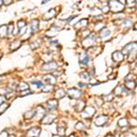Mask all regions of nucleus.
<instances>
[{
    "label": "nucleus",
    "mask_w": 137,
    "mask_h": 137,
    "mask_svg": "<svg viewBox=\"0 0 137 137\" xmlns=\"http://www.w3.org/2000/svg\"><path fill=\"white\" fill-rule=\"evenodd\" d=\"M109 9L113 11V13H122V10L124 9V5L122 4L118 0H111L109 1Z\"/></svg>",
    "instance_id": "f257e3e1"
},
{
    "label": "nucleus",
    "mask_w": 137,
    "mask_h": 137,
    "mask_svg": "<svg viewBox=\"0 0 137 137\" xmlns=\"http://www.w3.org/2000/svg\"><path fill=\"white\" fill-rule=\"evenodd\" d=\"M0 137H9V134L7 131H2L0 133Z\"/></svg>",
    "instance_id": "a19ab883"
},
{
    "label": "nucleus",
    "mask_w": 137,
    "mask_h": 137,
    "mask_svg": "<svg viewBox=\"0 0 137 137\" xmlns=\"http://www.w3.org/2000/svg\"><path fill=\"white\" fill-rule=\"evenodd\" d=\"M58 68V64L55 61H48L42 65V71H55Z\"/></svg>",
    "instance_id": "423d86ee"
},
{
    "label": "nucleus",
    "mask_w": 137,
    "mask_h": 137,
    "mask_svg": "<svg viewBox=\"0 0 137 137\" xmlns=\"http://www.w3.org/2000/svg\"><path fill=\"white\" fill-rule=\"evenodd\" d=\"M56 116L54 114H51V113H48V114H45L44 117H43L41 120H42V123L43 124H51L52 122H54Z\"/></svg>",
    "instance_id": "9d476101"
},
{
    "label": "nucleus",
    "mask_w": 137,
    "mask_h": 137,
    "mask_svg": "<svg viewBox=\"0 0 137 137\" xmlns=\"http://www.w3.org/2000/svg\"><path fill=\"white\" fill-rule=\"evenodd\" d=\"M80 62L84 65H87L90 62V57L86 52H83L80 55Z\"/></svg>",
    "instance_id": "2eb2a0df"
},
{
    "label": "nucleus",
    "mask_w": 137,
    "mask_h": 137,
    "mask_svg": "<svg viewBox=\"0 0 137 137\" xmlns=\"http://www.w3.org/2000/svg\"><path fill=\"white\" fill-rule=\"evenodd\" d=\"M123 137H135V136L133 134H129V133H127V134H124Z\"/></svg>",
    "instance_id": "c03bdc74"
},
{
    "label": "nucleus",
    "mask_w": 137,
    "mask_h": 137,
    "mask_svg": "<svg viewBox=\"0 0 137 137\" xmlns=\"http://www.w3.org/2000/svg\"><path fill=\"white\" fill-rule=\"evenodd\" d=\"M52 137H63V136L59 134H54V135H52Z\"/></svg>",
    "instance_id": "49530a36"
},
{
    "label": "nucleus",
    "mask_w": 137,
    "mask_h": 137,
    "mask_svg": "<svg viewBox=\"0 0 137 137\" xmlns=\"http://www.w3.org/2000/svg\"><path fill=\"white\" fill-rule=\"evenodd\" d=\"M59 105V102H58L57 99H51V100H48L47 102V108H48V111H53Z\"/></svg>",
    "instance_id": "9b49d317"
},
{
    "label": "nucleus",
    "mask_w": 137,
    "mask_h": 137,
    "mask_svg": "<svg viewBox=\"0 0 137 137\" xmlns=\"http://www.w3.org/2000/svg\"><path fill=\"white\" fill-rule=\"evenodd\" d=\"M110 34H111V30L108 29V28H104L100 31V38L101 39H105V38H107L108 36H110Z\"/></svg>",
    "instance_id": "aec40b11"
},
{
    "label": "nucleus",
    "mask_w": 137,
    "mask_h": 137,
    "mask_svg": "<svg viewBox=\"0 0 137 137\" xmlns=\"http://www.w3.org/2000/svg\"><path fill=\"white\" fill-rule=\"evenodd\" d=\"M7 108H8V104H6V103L1 104V105H0V114L4 113L7 110Z\"/></svg>",
    "instance_id": "58836bf2"
},
{
    "label": "nucleus",
    "mask_w": 137,
    "mask_h": 137,
    "mask_svg": "<svg viewBox=\"0 0 137 137\" xmlns=\"http://www.w3.org/2000/svg\"><path fill=\"white\" fill-rule=\"evenodd\" d=\"M39 45H40V41H39V40H38V41L35 40L34 42H31V43H30V47H31L32 49H35V48H39Z\"/></svg>",
    "instance_id": "c9c22d12"
},
{
    "label": "nucleus",
    "mask_w": 137,
    "mask_h": 137,
    "mask_svg": "<svg viewBox=\"0 0 137 137\" xmlns=\"http://www.w3.org/2000/svg\"><path fill=\"white\" fill-rule=\"evenodd\" d=\"M67 94L71 99H74V100H78L82 97V91L80 90H78L76 88H71L67 91Z\"/></svg>",
    "instance_id": "20e7f679"
},
{
    "label": "nucleus",
    "mask_w": 137,
    "mask_h": 137,
    "mask_svg": "<svg viewBox=\"0 0 137 137\" xmlns=\"http://www.w3.org/2000/svg\"><path fill=\"white\" fill-rule=\"evenodd\" d=\"M54 90V85L51 84H44V86L42 87V91L43 92H49Z\"/></svg>",
    "instance_id": "c85d7f7f"
},
{
    "label": "nucleus",
    "mask_w": 137,
    "mask_h": 137,
    "mask_svg": "<svg viewBox=\"0 0 137 137\" xmlns=\"http://www.w3.org/2000/svg\"><path fill=\"white\" fill-rule=\"evenodd\" d=\"M6 37H8V26L3 25L0 27V38L4 39Z\"/></svg>",
    "instance_id": "a211bd4d"
},
{
    "label": "nucleus",
    "mask_w": 137,
    "mask_h": 137,
    "mask_svg": "<svg viewBox=\"0 0 137 137\" xmlns=\"http://www.w3.org/2000/svg\"><path fill=\"white\" fill-rule=\"evenodd\" d=\"M117 124H118V126H120V127L122 128L126 127V126H128V124H129V122H128V120L126 118H122L118 121Z\"/></svg>",
    "instance_id": "bb28decb"
},
{
    "label": "nucleus",
    "mask_w": 137,
    "mask_h": 137,
    "mask_svg": "<svg viewBox=\"0 0 137 137\" xmlns=\"http://www.w3.org/2000/svg\"><path fill=\"white\" fill-rule=\"evenodd\" d=\"M108 116L105 114H102V115H99L95 118L94 120V124L98 127H101V126H104L108 122Z\"/></svg>",
    "instance_id": "0eeeda50"
},
{
    "label": "nucleus",
    "mask_w": 137,
    "mask_h": 137,
    "mask_svg": "<svg viewBox=\"0 0 137 137\" xmlns=\"http://www.w3.org/2000/svg\"><path fill=\"white\" fill-rule=\"evenodd\" d=\"M124 59V54L122 51H115L113 54V61L116 62H122Z\"/></svg>",
    "instance_id": "ddd939ff"
},
{
    "label": "nucleus",
    "mask_w": 137,
    "mask_h": 137,
    "mask_svg": "<svg viewBox=\"0 0 137 137\" xmlns=\"http://www.w3.org/2000/svg\"><path fill=\"white\" fill-rule=\"evenodd\" d=\"M3 3H5L6 5H9L12 3V0H3Z\"/></svg>",
    "instance_id": "37998d69"
},
{
    "label": "nucleus",
    "mask_w": 137,
    "mask_h": 137,
    "mask_svg": "<svg viewBox=\"0 0 137 137\" xmlns=\"http://www.w3.org/2000/svg\"><path fill=\"white\" fill-rule=\"evenodd\" d=\"M135 2H136V3H137V0H135Z\"/></svg>",
    "instance_id": "5fc2aeb1"
},
{
    "label": "nucleus",
    "mask_w": 137,
    "mask_h": 137,
    "mask_svg": "<svg viewBox=\"0 0 137 137\" xmlns=\"http://www.w3.org/2000/svg\"><path fill=\"white\" fill-rule=\"evenodd\" d=\"M55 15H56L55 9L50 8V9H48V11L43 15V19H45V20H48V19H50V18H52V17H55Z\"/></svg>",
    "instance_id": "4468645a"
},
{
    "label": "nucleus",
    "mask_w": 137,
    "mask_h": 137,
    "mask_svg": "<svg viewBox=\"0 0 137 137\" xmlns=\"http://www.w3.org/2000/svg\"><path fill=\"white\" fill-rule=\"evenodd\" d=\"M28 88H29V86H28V83H26V82H20V83H18V85L17 87V91H26V90H28Z\"/></svg>",
    "instance_id": "6ab92c4d"
},
{
    "label": "nucleus",
    "mask_w": 137,
    "mask_h": 137,
    "mask_svg": "<svg viewBox=\"0 0 137 137\" xmlns=\"http://www.w3.org/2000/svg\"><path fill=\"white\" fill-rule=\"evenodd\" d=\"M122 53L125 55V54H136L137 53V42H132L129 43L128 45H126L124 47L123 50H122Z\"/></svg>",
    "instance_id": "7ed1b4c3"
},
{
    "label": "nucleus",
    "mask_w": 137,
    "mask_h": 137,
    "mask_svg": "<svg viewBox=\"0 0 137 137\" xmlns=\"http://www.w3.org/2000/svg\"><path fill=\"white\" fill-rule=\"evenodd\" d=\"M84 108H85V102H84L83 101L79 102L78 103L76 104V106H75V110H76L77 111H79V113H80Z\"/></svg>",
    "instance_id": "cd10ccee"
},
{
    "label": "nucleus",
    "mask_w": 137,
    "mask_h": 137,
    "mask_svg": "<svg viewBox=\"0 0 137 137\" xmlns=\"http://www.w3.org/2000/svg\"><path fill=\"white\" fill-rule=\"evenodd\" d=\"M46 114V110L42 106H38L37 109L35 110V115L33 118H37L38 120H41L44 117V115Z\"/></svg>",
    "instance_id": "1a4fd4ad"
},
{
    "label": "nucleus",
    "mask_w": 137,
    "mask_h": 137,
    "mask_svg": "<svg viewBox=\"0 0 137 137\" xmlns=\"http://www.w3.org/2000/svg\"><path fill=\"white\" fill-rule=\"evenodd\" d=\"M31 85L32 86H35L37 88H42L44 86V83L40 80H35V82H31Z\"/></svg>",
    "instance_id": "72a5a7b5"
},
{
    "label": "nucleus",
    "mask_w": 137,
    "mask_h": 137,
    "mask_svg": "<svg viewBox=\"0 0 137 137\" xmlns=\"http://www.w3.org/2000/svg\"><path fill=\"white\" fill-rule=\"evenodd\" d=\"M136 2H135V0H126V5L129 7H134Z\"/></svg>",
    "instance_id": "ea45409f"
},
{
    "label": "nucleus",
    "mask_w": 137,
    "mask_h": 137,
    "mask_svg": "<svg viewBox=\"0 0 137 137\" xmlns=\"http://www.w3.org/2000/svg\"><path fill=\"white\" fill-rule=\"evenodd\" d=\"M125 91H126V88H123L122 86L119 85V86H117V87L115 88L114 93L117 95V96H120V95H124V94H126Z\"/></svg>",
    "instance_id": "f3484780"
},
{
    "label": "nucleus",
    "mask_w": 137,
    "mask_h": 137,
    "mask_svg": "<svg viewBox=\"0 0 137 137\" xmlns=\"http://www.w3.org/2000/svg\"><path fill=\"white\" fill-rule=\"evenodd\" d=\"M39 22L38 19H33V20H31V22H30V28H31L33 33H36V32L39 31Z\"/></svg>",
    "instance_id": "dca6fc26"
},
{
    "label": "nucleus",
    "mask_w": 137,
    "mask_h": 137,
    "mask_svg": "<svg viewBox=\"0 0 137 137\" xmlns=\"http://www.w3.org/2000/svg\"><path fill=\"white\" fill-rule=\"evenodd\" d=\"M21 45V41L20 40H15L10 44V49L11 50H16L20 47Z\"/></svg>",
    "instance_id": "393cba45"
},
{
    "label": "nucleus",
    "mask_w": 137,
    "mask_h": 137,
    "mask_svg": "<svg viewBox=\"0 0 137 137\" xmlns=\"http://www.w3.org/2000/svg\"><path fill=\"white\" fill-rule=\"evenodd\" d=\"M136 87V83L133 80H126L125 82V88L128 90H133Z\"/></svg>",
    "instance_id": "b1692460"
},
{
    "label": "nucleus",
    "mask_w": 137,
    "mask_h": 137,
    "mask_svg": "<svg viewBox=\"0 0 137 137\" xmlns=\"http://www.w3.org/2000/svg\"><path fill=\"white\" fill-rule=\"evenodd\" d=\"M57 130H58V133H59V135H64L65 134V133H66V126H65V124L64 123H59V124H58V128H57Z\"/></svg>",
    "instance_id": "412c9836"
},
{
    "label": "nucleus",
    "mask_w": 137,
    "mask_h": 137,
    "mask_svg": "<svg viewBox=\"0 0 137 137\" xmlns=\"http://www.w3.org/2000/svg\"><path fill=\"white\" fill-rule=\"evenodd\" d=\"M132 24H133V22L130 19H124L122 22V28H129L132 26Z\"/></svg>",
    "instance_id": "2f4dec72"
},
{
    "label": "nucleus",
    "mask_w": 137,
    "mask_h": 137,
    "mask_svg": "<svg viewBox=\"0 0 137 137\" xmlns=\"http://www.w3.org/2000/svg\"><path fill=\"white\" fill-rule=\"evenodd\" d=\"M134 29H137V23L135 24V26H134Z\"/></svg>",
    "instance_id": "603ef678"
},
{
    "label": "nucleus",
    "mask_w": 137,
    "mask_h": 137,
    "mask_svg": "<svg viewBox=\"0 0 137 137\" xmlns=\"http://www.w3.org/2000/svg\"><path fill=\"white\" fill-rule=\"evenodd\" d=\"M102 100L104 102H111L113 100V94L111 93V94H107V95H103L102 97Z\"/></svg>",
    "instance_id": "f704fd0d"
},
{
    "label": "nucleus",
    "mask_w": 137,
    "mask_h": 137,
    "mask_svg": "<svg viewBox=\"0 0 137 137\" xmlns=\"http://www.w3.org/2000/svg\"><path fill=\"white\" fill-rule=\"evenodd\" d=\"M95 35L94 34H90L88 37L84 38V39L82 40V44L85 48H90V47H92L93 44L95 42Z\"/></svg>",
    "instance_id": "39448f33"
},
{
    "label": "nucleus",
    "mask_w": 137,
    "mask_h": 137,
    "mask_svg": "<svg viewBox=\"0 0 137 137\" xmlns=\"http://www.w3.org/2000/svg\"><path fill=\"white\" fill-rule=\"evenodd\" d=\"M79 86H80V87H84L85 85H84V84L82 83V82H80V83H79Z\"/></svg>",
    "instance_id": "de8ad7c7"
},
{
    "label": "nucleus",
    "mask_w": 137,
    "mask_h": 137,
    "mask_svg": "<svg viewBox=\"0 0 137 137\" xmlns=\"http://www.w3.org/2000/svg\"><path fill=\"white\" fill-rule=\"evenodd\" d=\"M76 129L78 130V131H83L84 130V128H85V125H84V123L83 122H79L78 123L76 124Z\"/></svg>",
    "instance_id": "e433bc0d"
},
{
    "label": "nucleus",
    "mask_w": 137,
    "mask_h": 137,
    "mask_svg": "<svg viewBox=\"0 0 137 137\" xmlns=\"http://www.w3.org/2000/svg\"><path fill=\"white\" fill-rule=\"evenodd\" d=\"M26 26V22H25V20H19L18 22H17V28L19 29H21V28H25Z\"/></svg>",
    "instance_id": "4c0bfd02"
},
{
    "label": "nucleus",
    "mask_w": 137,
    "mask_h": 137,
    "mask_svg": "<svg viewBox=\"0 0 137 137\" xmlns=\"http://www.w3.org/2000/svg\"><path fill=\"white\" fill-rule=\"evenodd\" d=\"M48 1H49V0H42V3H41V4L45 5V4H47V2H48Z\"/></svg>",
    "instance_id": "a18cd8bd"
},
{
    "label": "nucleus",
    "mask_w": 137,
    "mask_h": 137,
    "mask_svg": "<svg viewBox=\"0 0 137 137\" xmlns=\"http://www.w3.org/2000/svg\"><path fill=\"white\" fill-rule=\"evenodd\" d=\"M88 25V19H82L80 21H79L76 25H75V28H85L86 26Z\"/></svg>",
    "instance_id": "4be33fe9"
},
{
    "label": "nucleus",
    "mask_w": 137,
    "mask_h": 137,
    "mask_svg": "<svg viewBox=\"0 0 137 137\" xmlns=\"http://www.w3.org/2000/svg\"><path fill=\"white\" fill-rule=\"evenodd\" d=\"M65 95H66V91H65L64 90H62V89L58 90V91H56V93H55V97H56V99H57V100H58V99L64 98Z\"/></svg>",
    "instance_id": "5701e85b"
},
{
    "label": "nucleus",
    "mask_w": 137,
    "mask_h": 137,
    "mask_svg": "<svg viewBox=\"0 0 137 137\" xmlns=\"http://www.w3.org/2000/svg\"><path fill=\"white\" fill-rule=\"evenodd\" d=\"M41 129L39 127H32L26 133L27 137H39L40 134Z\"/></svg>",
    "instance_id": "6e6552de"
},
{
    "label": "nucleus",
    "mask_w": 137,
    "mask_h": 137,
    "mask_svg": "<svg viewBox=\"0 0 137 137\" xmlns=\"http://www.w3.org/2000/svg\"><path fill=\"white\" fill-rule=\"evenodd\" d=\"M68 137H76V136H75V134H73L72 133V134H71L70 136H68Z\"/></svg>",
    "instance_id": "09e8293b"
},
{
    "label": "nucleus",
    "mask_w": 137,
    "mask_h": 137,
    "mask_svg": "<svg viewBox=\"0 0 137 137\" xmlns=\"http://www.w3.org/2000/svg\"><path fill=\"white\" fill-rule=\"evenodd\" d=\"M5 102V98L4 96H2V95H0V105L1 104H3Z\"/></svg>",
    "instance_id": "79ce46f5"
},
{
    "label": "nucleus",
    "mask_w": 137,
    "mask_h": 137,
    "mask_svg": "<svg viewBox=\"0 0 137 137\" xmlns=\"http://www.w3.org/2000/svg\"><path fill=\"white\" fill-rule=\"evenodd\" d=\"M95 113H96V109L93 106H87L80 111V116L82 118H91Z\"/></svg>",
    "instance_id": "f03ea898"
},
{
    "label": "nucleus",
    "mask_w": 137,
    "mask_h": 137,
    "mask_svg": "<svg viewBox=\"0 0 137 137\" xmlns=\"http://www.w3.org/2000/svg\"><path fill=\"white\" fill-rule=\"evenodd\" d=\"M43 80H44V82H46V84L54 85L56 83V77L51 74L45 75V76H43Z\"/></svg>",
    "instance_id": "f8f14e48"
},
{
    "label": "nucleus",
    "mask_w": 137,
    "mask_h": 137,
    "mask_svg": "<svg viewBox=\"0 0 137 137\" xmlns=\"http://www.w3.org/2000/svg\"><path fill=\"white\" fill-rule=\"evenodd\" d=\"M2 4H3V0H0V7L2 6Z\"/></svg>",
    "instance_id": "3c124183"
},
{
    "label": "nucleus",
    "mask_w": 137,
    "mask_h": 137,
    "mask_svg": "<svg viewBox=\"0 0 137 137\" xmlns=\"http://www.w3.org/2000/svg\"><path fill=\"white\" fill-rule=\"evenodd\" d=\"M80 79L86 80V82H89L90 79H91V77H90V73L87 72V71H84V72L80 73Z\"/></svg>",
    "instance_id": "7c9ffc66"
},
{
    "label": "nucleus",
    "mask_w": 137,
    "mask_h": 137,
    "mask_svg": "<svg viewBox=\"0 0 137 137\" xmlns=\"http://www.w3.org/2000/svg\"><path fill=\"white\" fill-rule=\"evenodd\" d=\"M104 26H105V24L102 22H98L96 25H95L94 27V29L96 30V31H101V30L102 29V28H104Z\"/></svg>",
    "instance_id": "473e14b6"
},
{
    "label": "nucleus",
    "mask_w": 137,
    "mask_h": 137,
    "mask_svg": "<svg viewBox=\"0 0 137 137\" xmlns=\"http://www.w3.org/2000/svg\"><path fill=\"white\" fill-rule=\"evenodd\" d=\"M106 137H114V136H113V135H111V134H108Z\"/></svg>",
    "instance_id": "8fccbe9b"
},
{
    "label": "nucleus",
    "mask_w": 137,
    "mask_h": 137,
    "mask_svg": "<svg viewBox=\"0 0 137 137\" xmlns=\"http://www.w3.org/2000/svg\"><path fill=\"white\" fill-rule=\"evenodd\" d=\"M1 56H2V53H1V52H0V58H1Z\"/></svg>",
    "instance_id": "864d4df0"
},
{
    "label": "nucleus",
    "mask_w": 137,
    "mask_h": 137,
    "mask_svg": "<svg viewBox=\"0 0 137 137\" xmlns=\"http://www.w3.org/2000/svg\"><path fill=\"white\" fill-rule=\"evenodd\" d=\"M11 92H12V90L8 87H4L0 89V95H2V96H6V95L9 94V93Z\"/></svg>",
    "instance_id": "a878e982"
},
{
    "label": "nucleus",
    "mask_w": 137,
    "mask_h": 137,
    "mask_svg": "<svg viewBox=\"0 0 137 137\" xmlns=\"http://www.w3.org/2000/svg\"><path fill=\"white\" fill-rule=\"evenodd\" d=\"M34 115H35V111H26L24 114V118L27 119V120H30V119H32L34 117Z\"/></svg>",
    "instance_id": "c756f323"
}]
</instances>
